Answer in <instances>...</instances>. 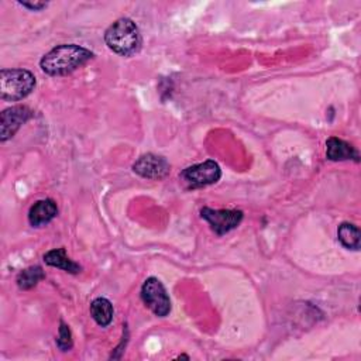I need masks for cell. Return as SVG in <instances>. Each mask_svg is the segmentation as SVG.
I'll list each match as a JSON object with an SVG mask.
<instances>
[{
  "mask_svg": "<svg viewBox=\"0 0 361 361\" xmlns=\"http://www.w3.org/2000/svg\"><path fill=\"white\" fill-rule=\"evenodd\" d=\"M93 56V52L82 45L61 44L41 58L39 68L49 76H63L83 66Z\"/></svg>",
  "mask_w": 361,
  "mask_h": 361,
  "instance_id": "cell-1",
  "label": "cell"
},
{
  "mask_svg": "<svg viewBox=\"0 0 361 361\" xmlns=\"http://www.w3.org/2000/svg\"><path fill=\"white\" fill-rule=\"evenodd\" d=\"M104 42L114 54L133 56L141 49L142 37L138 25L127 17L116 20L104 31Z\"/></svg>",
  "mask_w": 361,
  "mask_h": 361,
  "instance_id": "cell-2",
  "label": "cell"
},
{
  "mask_svg": "<svg viewBox=\"0 0 361 361\" xmlns=\"http://www.w3.org/2000/svg\"><path fill=\"white\" fill-rule=\"evenodd\" d=\"M35 76L23 68L0 71V97L6 102H18L27 97L35 87Z\"/></svg>",
  "mask_w": 361,
  "mask_h": 361,
  "instance_id": "cell-3",
  "label": "cell"
},
{
  "mask_svg": "<svg viewBox=\"0 0 361 361\" xmlns=\"http://www.w3.org/2000/svg\"><path fill=\"white\" fill-rule=\"evenodd\" d=\"M141 299L144 305L158 317H165L171 312V298L164 286V283L155 278L149 276L144 281L141 286Z\"/></svg>",
  "mask_w": 361,
  "mask_h": 361,
  "instance_id": "cell-4",
  "label": "cell"
},
{
  "mask_svg": "<svg viewBox=\"0 0 361 361\" xmlns=\"http://www.w3.org/2000/svg\"><path fill=\"white\" fill-rule=\"evenodd\" d=\"M179 178L188 188L196 189L216 183L221 178V169L216 161L207 159L185 168L179 173Z\"/></svg>",
  "mask_w": 361,
  "mask_h": 361,
  "instance_id": "cell-5",
  "label": "cell"
},
{
  "mask_svg": "<svg viewBox=\"0 0 361 361\" xmlns=\"http://www.w3.org/2000/svg\"><path fill=\"white\" fill-rule=\"evenodd\" d=\"M200 217L206 220L210 228L217 235H224L226 233L234 230L240 226L244 213L237 209H210L203 207L200 210Z\"/></svg>",
  "mask_w": 361,
  "mask_h": 361,
  "instance_id": "cell-6",
  "label": "cell"
},
{
  "mask_svg": "<svg viewBox=\"0 0 361 361\" xmlns=\"http://www.w3.org/2000/svg\"><path fill=\"white\" fill-rule=\"evenodd\" d=\"M34 116V111L23 104L11 106L0 114V141L6 142L10 140L20 127Z\"/></svg>",
  "mask_w": 361,
  "mask_h": 361,
  "instance_id": "cell-7",
  "label": "cell"
},
{
  "mask_svg": "<svg viewBox=\"0 0 361 361\" xmlns=\"http://www.w3.org/2000/svg\"><path fill=\"white\" fill-rule=\"evenodd\" d=\"M133 171L141 178L159 180V179H164L171 172V165L164 157L148 152L141 155L133 164Z\"/></svg>",
  "mask_w": 361,
  "mask_h": 361,
  "instance_id": "cell-8",
  "label": "cell"
},
{
  "mask_svg": "<svg viewBox=\"0 0 361 361\" xmlns=\"http://www.w3.org/2000/svg\"><path fill=\"white\" fill-rule=\"evenodd\" d=\"M58 216V206L52 199L37 200L28 210V223L32 227H44Z\"/></svg>",
  "mask_w": 361,
  "mask_h": 361,
  "instance_id": "cell-9",
  "label": "cell"
},
{
  "mask_svg": "<svg viewBox=\"0 0 361 361\" xmlns=\"http://www.w3.org/2000/svg\"><path fill=\"white\" fill-rule=\"evenodd\" d=\"M326 157L330 161H347V159H354L355 162L360 161L358 151L350 142L338 137H330L326 141Z\"/></svg>",
  "mask_w": 361,
  "mask_h": 361,
  "instance_id": "cell-10",
  "label": "cell"
},
{
  "mask_svg": "<svg viewBox=\"0 0 361 361\" xmlns=\"http://www.w3.org/2000/svg\"><path fill=\"white\" fill-rule=\"evenodd\" d=\"M42 259H44V262L47 265L58 268V269H62V271H65L68 274H79L82 271V267L68 257L66 250L63 247L47 251L44 254Z\"/></svg>",
  "mask_w": 361,
  "mask_h": 361,
  "instance_id": "cell-11",
  "label": "cell"
},
{
  "mask_svg": "<svg viewBox=\"0 0 361 361\" xmlns=\"http://www.w3.org/2000/svg\"><path fill=\"white\" fill-rule=\"evenodd\" d=\"M90 316L100 327H107L113 322L114 309L109 299L106 298H96L90 303Z\"/></svg>",
  "mask_w": 361,
  "mask_h": 361,
  "instance_id": "cell-12",
  "label": "cell"
},
{
  "mask_svg": "<svg viewBox=\"0 0 361 361\" xmlns=\"http://www.w3.org/2000/svg\"><path fill=\"white\" fill-rule=\"evenodd\" d=\"M337 238L341 243V245L347 250H354L358 251L360 250V238H361V233L360 228L353 224V223H341L337 228Z\"/></svg>",
  "mask_w": 361,
  "mask_h": 361,
  "instance_id": "cell-13",
  "label": "cell"
},
{
  "mask_svg": "<svg viewBox=\"0 0 361 361\" xmlns=\"http://www.w3.org/2000/svg\"><path fill=\"white\" fill-rule=\"evenodd\" d=\"M44 278H45V272H44L42 267L41 265H31V267L18 272L16 282H17V286L20 289L28 290V289L34 288Z\"/></svg>",
  "mask_w": 361,
  "mask_h": 361,
  "instance_id": "cell-14",
  "label": "cell"
},
{
  "mask_svg": "<svg viewBox=\"0 0 361 361\" xmlns=\"http://www.w3.org/2000/svg\"><path fill=\"white\" fill-rule=\"evenodd\" d=\"M56 345L61 351H69L73 345V341H72V333H71V329L69 326L61 320L59 322V330H58V337H56Z\"/></svg>",
  "mask_w": 361,
  "mask_h": 361,
  "instance_id": "cell-15",
  "label": "cell"
},
{
  "mask_svg": "<svg viewBox=\"0 0 361 361\" xmlns=\"http://www.w3.org/2000/svg\"><path fill=\"white\" fill-rule=\"evenodd\" d=\"M18 4L31 11H41L48 6V3H45V1H18Z\"/></svg>",
  "mask_w": 361,
  "mask_h": 361,
  "instance_id": "cell-16",
  "label": "cell"
}]
</instances>
